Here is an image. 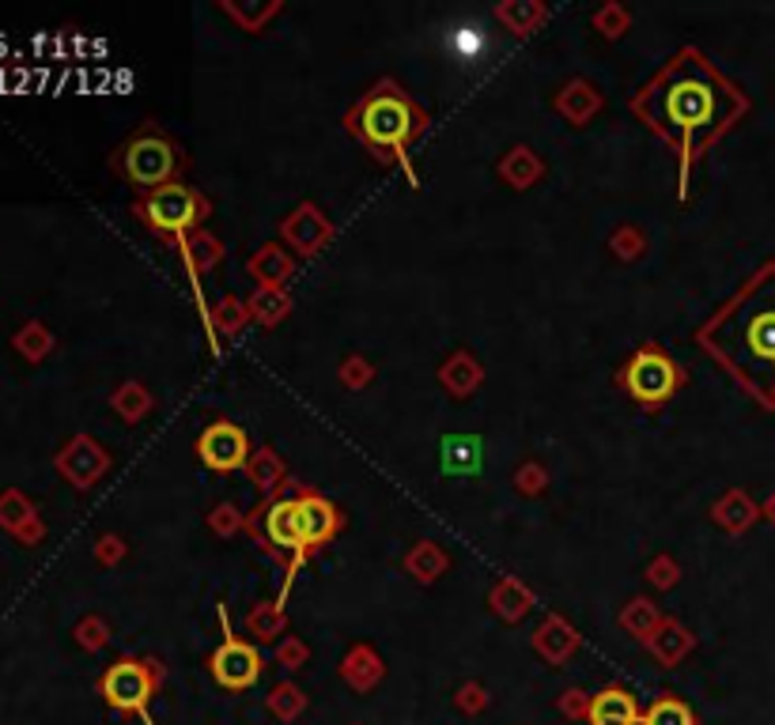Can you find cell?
Listing matches in <instances>:
<instances>
[{
    "label": "cell",
    "instance_id": "1",
    "mask_svg": "<svg viewBox=\"0 0 775 725\" xmlns=\"http://www.w3.org/2000/svg\"><path fill=\"white\" fill-rule=\"evenodd\" d=\"M741 110H746L741 95L730 84H723L696 53L674 61L643 99L647 122L662 137L674 140L685 159V171H689L696 151L711 145Z\"/></svg>",
    "mask_w": 775,
    "mask_h": 725
},
{
    "label": "cell",
    "instance_id": "2",
    "mask_svg": "<svg viewBox=\"0 0 775 725\" xmlns=\"http://www.w3.org/2000/svg\"><path fill=\"white\" fill-rule=\"evenodd\" d=\"M708 345L764 397H775V273L753 284L708 333Z\"/></svg>",
    "mask_w": 775,
    "mask_h": 725
},
{
    "label": "cell",
    "instance_id": "3",
    "mask_svg": "<svg viewBox=\"0 0 775 725\" xmlns=\"http://www.w3.org/2000/svg\"><path fill=\"white\" fill-rule=\"evenodd\" d=\"M424 129V114L398 91L393 84H383L360 102L355 110V133L367 140L371 148H386L398 155V163L405 166L409 186H421L413 171V159H409V140Z\"/></svg>",
    "mask_w": 775,
    "mask_h": 725
},
{
    "label": "cell",
    "instance_id": "4",
    "mask_svg": "<svg viewBox=\"0 0 775 725\" xmlns=\"http://www.w3.org/2000/svg\"><path fill=\"white\" fill-rule=\"evenodd\" d=\"M99 691H102V699H107L110 711L140 714L145 725H152V718H148V703H152L155 676H152V668H148L145 661H133V658L114 661V665L102 673Z\"/></svg>",
    "mask_w": 775,
    "mask_h": 725
},
{
    "label": "cell",
    "instance_id": "5",
    "mask_svg": "<svg viewBox=\"0 0 775 725\" xmlns=\"http://www.w3.org/2000/svg\"><path fill=\"white\" fill-rule=\"evenodd\" d=\"M122 171L133 186L160 189V186H167V182H174V174H178V151H174L171 140L155 137V133H145V137L125 145Z\"/></svg>",
    "mask_w": 775,
    "mask_h": 725
},
{
    "label": "cell",
    "instance_id": "6",
    "mask_svg": "<svg viewBox=\"0 0 775 725\" xmlns=\"http://www.w3.org/2000/svg\"><path fill=\"white\" fill-rule=\"evenodd\" d=\"M677 386H682V371L659 348H639L632 355V363L624 366V389L643 404L670 401L677 393Z\"/></svg>",
    "mask_w": 775,
    "mask_h": 725
},
{
    "label": "cell",
    "instance_id": "7",
    "mask_svg": "<svg viewBox=\"0 0 775 725\" xmlns=\"http://www.w3.org/2000/svg\"><path fill=\"white\" fill-rule=\"evenodd\" d=\"M220 624H224V642L212 653V676H216L220 688L227 691H242V688H254L258 676H261V658L250 642H242L239 635L232 632L227 624V609L220 604Z\"/></svg>",
    "mask_w": 775,
    "mask_h": 725
},
{
    "label": "cell",
    "instance_id": "8",
    "mask_svg": "<svg viewBox=\"0 0 775 725\" xmlns=\"http://www.w3.org/2000/svg\"><path fill=\"white\" fill-rule=\"evenodd\" d=\"M204 216V201L182 182H167V186L152 189L145 204V220L163 235H186L197 220Z\"/></svg>",
    "mask_w": 775,
    "mask_h": 725
},
{
    "label": "cell",
    "instance_id": "9",
    "mask_svg": "<svg viewBox=\"0 0 775 725\" xmlns=\"http://www.w3.org/2000/svg\"><path fill=\"white\" fill-rule=\"evenodd\" d=\"M197 458H201L212 473H235V468L247 465L250 438L239 424L216 420V424H209L201 432V438H197Z\"/></svg>",
    "mask_w": 775,
    "mask_h": 725
},
{
    "label": "cell",
    "instance_id": "10",
    "mask_svg": "<svg viewBox=\"0 0 775 725\" xmlns=\"http://www.w3.org/2000/svg\"><path fill=\"white\" fill-rule=\"evenodd\" d=\"M265 533L284 552H307V525H303V499H280L265 510Z\"/></svg>",
    "mask_w": 775,
    "mask_h": 725
},
{
    "label": "cell",
    "instance_id": "11",
    "mask_svg": "<svg viewBox=\"0 0 775 725\" xmlns=\"http://www.w3.org/2000/svg\"><path fill=\"white\" fill-rule=\"evenodd\" d=\"M590 725H639L643 714L636 707V696L624 688H605L590 699V711H587Z\"/></svg>",
    "mask_w": 775,
    "mask_h": 725
},
{
    "label": "cell",
    "instance_id": "12",
    "mask_svg": "<svg viewBox=\"0 0 775 725\" xmlns=\"http://www.w3.org/2000/svg\"><path fill=\"white\" fill-rule=\"evenodd\" d=\"M303 525H307V548H318L337 533L341 514H337V507L329 503V499L303 496Z\"/></svg>",
    "mask_w": 775,
    "mask_h": 725
},
{
    "label": "cell",
    "instance_id": "13",
    "mask_svg": "<svg viewBox=\"0 0 775 725\" xmlns=\"http://www.w3.org/2000/svg\"><path fill=\"white\" fill-rule=\"evenodd\" d=\"M639 725H696V718L682 699H659V703L647 707Z\"/></svg>",
    "mask_w": 775,
    "mask_h": 725
}]
</instances>
